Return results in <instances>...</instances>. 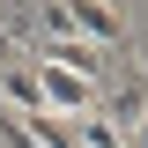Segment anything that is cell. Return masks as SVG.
Instances as JSON below:
<instances>
[{"mask_svg": "<svg viewBox=\"0 0 148 148\" xmlns=\"http://www.w3.org/2000/svg\"><path fill=\"white\" fill-rule=\"evenodd\" d=\"M126 148H148V111L133 119V133H126Z\"/></svg>", "mask_w": 148, "mask_h": 148, "instance_id": "2", "label": "cell"}, {"mask_svg": "<svg viewBox=\"0 0 148 148\" xmlns=\"http://www.w3.org/2000/svg\"><path fill=\"white\" fill-rule=\"evenodd\" d=\"M0 148H45V141L30 133V119H22V111L8 104V96H0Z\"/></svg>", "mask_w": 148, "mask_h": 148, "instance_id": "1", "label": "cell"}]
</instances>
